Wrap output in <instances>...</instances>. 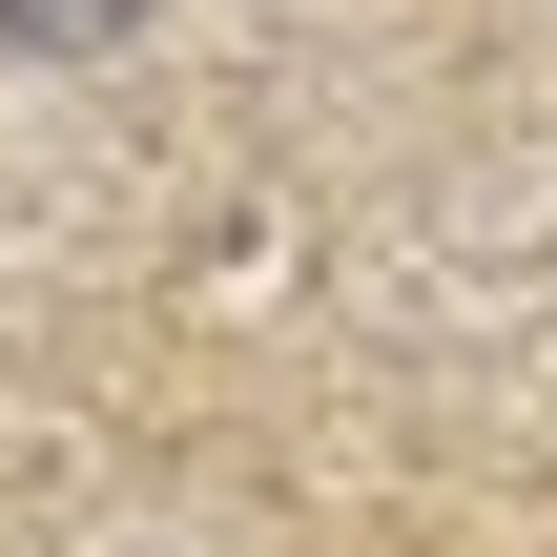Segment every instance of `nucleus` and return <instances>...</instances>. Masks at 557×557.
Instances as JSON below:
<instances>
[{
    "mask_svg": "<svg viewBox=\"0 0 557 557\" xmlns=\"http://www.w3.org/2000/svg\"><path fill=\"white\" fill-rule=\"evenodd\" d=\"M124 21H145V0H0V41H21V62H103Z\"/></svg>",
    "mask_w": 557,
    "mask_h": 557,
    "instance_id": "obj_1",
    "label": "nucleus"
}]
</instances>
